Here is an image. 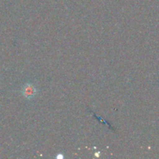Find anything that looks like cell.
I'll return each instance as SVG.
<instances>
[{
    "instance_id": "cell-1",
    "label": "cell",
    "mask_w": 159,
    "mask_h": 159,
    "mask_svg": "<svg viewBox=\"0 0 159 159\" xmlns=\"http://www.w3.org/2000/svg\"><path fill=\"white\" fill-rule=\"evenodd\" d=\"M36 89L30 84L26 85L23 88V94L26 98H31L35 95Z\"/></svg>"
}]
</instances>
